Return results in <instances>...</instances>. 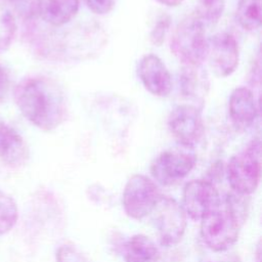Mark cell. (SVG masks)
Returning a JSON list of instances; mask_svg holds the SVG:
<instances>
[{"mask_svg":"<svg viewBox=\"0 0 262 262\" xmlns=\"http://www.w3.org/2000/svg\"><path fill=\"white\" fill-rule=\"evenodd\" d=\"M221 203L219 192L213 182L194 179L187 182L182 192V208L193 220H201Z\"/></svg>","mask_w":262,"mask_h":262,"instance_id":"obj_8","label":"cell"},{"mask_svg":"<svg viewBox=\"0 0 262 262\" xmlns=\"http://www.w3.org/2000/svg\"><path fill=\"white\" fill-rule=\"evenodd\" d=\"M9 76L6 72V70L0 64V102L4 101L8 95L9 92Z\"/></svg>","mask_w":262,"mask_h":262,"instance_id":"obj_24","label":"cell"},{"mask_svg":"<svg viewBox=\"0 0 262 262\" xmlns=\"http://www.w3.org/2000/svg\"><path fill=\"white\" fill-rule=\"evenodd\" d=\"M199 13L196 15L203 21H216L222 14L224 0H199Z\"/></svg>","mask_w":262,"mask_h":262,"instance_id":"obj_20","label":"cell"},{"mask_svg":"<svg viewBox=\"0 0 262 262\" xmlns=\"http://www.w3.org/2000/svg\"><path fill=\"white\" fill-rule=\"evenodd\" d=\"M168 127L174 138L183 146L191 147L203 133L201 112L193 104H180L172 110Z\"/></svg>","mask_w":262,"mask_h":262,"instance_id":"obj_9","label":"cell"},{"mask_svg":"<svg viewBox=\"0 0 262 262\" xmlns=\"http://www.w3.org/2000/svg\"><path fill=\"white\" fill-rule=\"evenodd\" d=\"M161 196L156 183L145 175L135 174L125 184L122 204L125 213L140 220L149 215Z\"/></svg>","mask_w":262,"mask_h":262,"instance_id":"obj_7","label":"cell"},{"mask_svg":"<svg viewBox=\"0 0 262 262\" xmlns=\"http://www.w3.org/2000/svg\"><path fill=\"white\" fill-rule=\"evenodd\" d=\"M157 1L165 6H169V7L178 6L183 2V0H157Z\"/></svg>","mask_w":262,"mask_h":262,"instance_id":"obj_25","label":"cell"},{"mask_svg":"<svg viewBox=\"0 0 262 262\" xmlns=\"http://www.w3.org/2000/svg\"><path fill=\"white\" fill-rule=\"evenodd\" d=\"M160 243L165 247L175 246L186 229V214L174 199L161 195L150 213Z\"/></svg>","mask_w":262,"mask_h":262,"instance_id":"obj_5","label":"cell"},{"mask_svg":"<svg viewBox=\"0 0 262 262\" xmlns=\"http://www.w3.org/2000/svg\"><path fill=\"white\" fill-rule=\"evenodd\" d=\"M16 32V23L12 12L0 5V50L9 47Z\"/></svg>","mask_w":262,"mask_h":262,"instance_id":"obj_19","label":"cell"},{"mask_svg":"<svg viewBox=\"0 0 262 262\" xmlns=\"http://www.w3.org/2000/svg\"><path fill=\"white\" fill-rule=\"evenodd\" d=\"M14 97L23 116L43 131H51L66 120L64 93L49 78L35 77L23 81L16 87Z\"/></svg>","mask_w":262,"mask_h":262,"instance_id":"obj_1","label":"cell"},{"mask_svg":"<svg viewBox=\"0 0 262 262\" xmlns=\"http://www.w3.org/2000/svg\"><path fill=\"white\" fill-rule=\"evenodd\" d=\"M236 18L245 30L258 29L261 24V0H238Z\"/></svg>","mask_w":262,"mask_h":262,"instance_id":"obj_17","label":"cell"},{"mask_svg":"<svg viewBox=\"0 0 262 262\" xmlns=\"http://www.w3.org/2000/svg\"><path fill=\"white\" fill-rule=\"evenodd\" d=\"M169 27H170V17L166 14L162 15L158 19V23L156 24L155 28L150 33V41L152 42V44L160 46L164 42L165 36L168 32Z\"/></svg>","mask_w":262,"mask_h":262,"instance_id":"obj_22","label":"cell"},{"mask_svg":"<svg viewBox=\"0 0 262 262\" xmlns=\"http://www.w3.org/2000/svg\"><path fill=\"white\" fill-rule=\"evenodd\" d=\"M137 74L142 85L149 93L164 97L171 92V75L159 56L155 54L144 55L138 62Z\"/></svg>","mask_w":262,"mask_h":262,"instance_id":"obj_11","label":"cell"},{"mask_svg":"<svg viewBox=\"0 0 262 262\" xmlns=\"http://www.w3.org/2000/svg\"><path fill=\"white\" fill-rule=\"evenodd\" d=\"M226 174L232 190L243 195L253 193L261 176V142L255 138L239 152L232 156L227 164Z\"/></svg>","mask_w":262,"mask_h":262,"instance_id":"obj_4","label":"cell"},{"mask_svg":"<svg viewBox=\"0 0 262 262\" xmlns=\"http://www.w3.org/2000/svg\"><path fill=\"white\" fill-rule=\"evenodd\" d=\"M8 1H10V2H23V1H25V0H8Z\"/></svg>","mask_w":262,"mask_h":262,"instance_id":"obj_27","label":"cell"},{"mask_svg":"<svg viewBox=\"0 0 262 262\" xmlns=\"http://www.w3.org/2000/svg\"><path fill=\"white\" fill-rule=\"evenodd\" d=\"M238 46L232 35L219 33L209 39L207 57H209L210 64L218 76L231 75L238 64Z\"/></svg>","mask_w":262,"mask_h":262,"instance_id":"obj_10","label":"cell"},{"mask_svg":"<svg viewBox=\"0 0 262 262\" xmlns=\"http://www.w3.org/2000/svg\"><path fill=\"white\" fill-rule=\"evenodd\" d=\"M88 8L96 14L108 13L115 6L116 0H85Z\"/></svg>","mask_w":262,"mask_h":262,"instance_id":"obj_23","label":"cell"},{"mask_svg":"<svg viewBox=\"0 0 262 262\" xmlns=\"http://www.w3.org/2000/svg\"><path fill=\"white\" fill-rule=\"evenodd\" d=\"M180 85L185 97L194 103L203 102L209 88L207 74L201 66H183Z\"/></svg>","mask_w":262,"mask_h":262,"instance_id":"obj_15","label":"cell"},{"mask_svg":"<svg viewBox=\"0 0 262 262\" xmlns=\"http://www.w3.org/2000/svg\"><path fill=\"white\" fill-rule=\"evenodd\" d=\"M55 260L56 262H88L82 253L71 245L60 246L56 251Z\"/></svg>","mask_w":262,"mask_h":262,"instance_id":"obj_21","label":"cell"},{"mask_svg":"<svg viewBox=\"0 0 262 262\" xmlns=\"http://www.w3.org/2000/svg\"><path fill=\"white\" fill-rule=\"evenodd\" d=\"M183 146L161 152L150 165L154 179L162 185H172L186 177L196 163L195 155Z\"/></svg>","mask_w":262,"mask_h":262,"instance_id":"obj_6","label":"cell"},{"mask_svg":"<svg viewBox=\"0 0 262 262\" xmlns=\"http://www.w3.org/2000/svg\"><path fill=\"white\" fill-rule=\"evenodd\" d=\"M17 218L18 209L15 201L0 190V236L12 229Z\"/></svg>","mask_w":262,"mask_h":262,"instance_id":"obj_18","label":"cell"},{"mask_svg":"<svg viewBox=\"0 0 262 262\" xmlns=\"http://www.w3.org/2000/svg\"><path fill=\"white\" fill-rule=\"evenodd\" d=\"M36 9L42 20L59 27L77 14L79 0H37Z\"/></svg>","mask_w":262,"mask_h":262,"instance_id":"obj_14","label":"cell"},{"mask_svg":"<svg viewBox=\"0 0 262 262\" xmlns=\"http://www.w3.org/2000/svg\"><path fill=\"white\" fill-rule=\"evenodd\" d=\"M159 257L158 247L144 234L131 236L124 248L125 262H158Z\"/></svg>","mask_w":262,"mask_h":262,"instance_id":"obj_16","label":"cell"},{"mask_svg":"<svg viewBox=\"0 0 262 262\" xmlns=\"http://www.w3.org/2000/svg\"><path fill=\"white\" fill-rule=\"evenodd\" d=\"M246 214V196L235 192L226 194L217 208L201 219V236L207 247L215 252L231 248L238 238Z\"/></svg>","mask_w":262,"mask_h":262,"instance_id":"obj_2","label":"cell"},{"mask_svg":"<svg viewBox=\"0 0 262 262\" xmlns=\"http://www.w3.org/2000/svg\"><path fill=\"white\" fill-rule=\"evenodd\" d=\"M228 111L230 119L237 127L251 125L258 115L253 92L247 87L235 88L229 96Z\"/></svg>","mask_w":262,"mask_h":262,"instance_id":"obj_13","label":"cell"},{"mask_svg":"<svg viewBox=\"0 0 262 262\" xmlns=\"http://www.w3.org/2000/svg\"><path fill=\"white\" fill-rule=\"evenodd\" d=\"M208 48L204 21L196 14L186 16L177 25L171 38V51L183 66H202Z\"/></svg>","mask_w":262,"mask_h":262,"instance_id":"obj_3","label":"cell"},{"mask_svg":"<svg viewBox=\"0 0 262 262\" xmlns=\"http://www.w3.org/2000/svg\"><path fill=\"white\" fill-rule=\"evenodd\" d=\"M257 257H258V261H257V262H260V259H259V257H260V245H258V249H257Z\"/></svg>","mask_w":262,"mask_h":262,"instance_id":"obj_26","label":"cell"},{"mask_svg":"<svg viewBox=\"0 0 262 262\" xmlns=\"http://www.w3.org/2000/svg\"><path fill=\"white\" fill-rule=\"evenodd\" d=\"M29 149L23 136L11 126L0 122V160L6 166L15 168L26 163Z\"/></svg>","mask_w":262,"mask_h":262,"instance_id":"obj_12","label":"cell"}]
</instances>
